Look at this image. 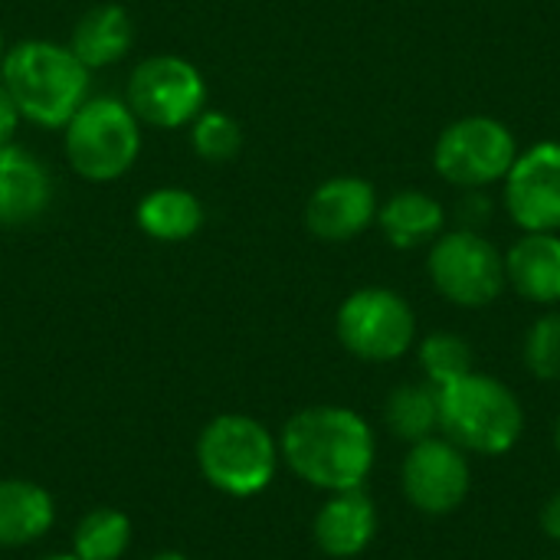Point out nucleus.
Masks as SVG:
<instances>
[{
	"mask_svg": "<svg viewBox=\"0 0 560 560\" xmlns=\"http://www.w3.org/2000/svg\"><path fill=\"white\" fill-rule=\"evenodd\" d=\"M279 456L302 482L322 492H348L371 476L374 433L354 410L308 407L285 423Z\"/></svg>",
	"mask_w": 560,
	"mask_h": 560,
	"instance_id": "obj_1",
	"label": "nucleus"
},
{
	"mask_svg": "<svg viewBox=\"0 0 560 560\" xmlns=\"http://www.w3.org/2000/svg\"><path fill=\"white\" fill-rule=\"evenodd\" d=\"M0 82L13 95L20 115L36 125H66L89 92V69L72 56L69 46L30 39L3 56Z\"/></svg>",
	"mask_w": 560,
	"mask_h": 560,
	"instance_id": "obj_2",
	"label": "nucleus"
},
{
	"mask_svg": "<svg viewBox=\"0 0 560 560\" xmlns=\"http://www.w3.org/2000/svg\"><path fill=\"white\" fill-rule=\"evenodd\" d=\"M440 430L463 453L502 456L518 443L525 413L502 381L472 371L440 387Z\"/></svg>",
	"mask_w": 560,
	"mask_h": 560,
	"instance_id": "obj_3",
	"label": "nucleus"
},
{
	"mask_svg": "<svg viewBox=\"0 0 560 560\" xmlns=\"http://www.w3.org/2000/svg\"><path fill=\"white\" fill-rule=\"evenodd\" d=\"M200 476L223 495L253 499L269 489L279 466V443L272 433L243 413L210 420L197 436Z\"/></svg>",
	"mask_w": 560,
	"mask_h": 560,
	"instance_id": "obj_4",
	"label": "nucleus"
},
{
	"mask_svg": "<svg viewBox=\"0 0 560 560\" xmlns=\"http://www.w3.org/2000/svg\"><path fill=\"white\" fill-rule=\"evenodd\" d=\"M141 148V131L135 112L118 98L82 102L66 121V154L79 177L115 180L121 177Z\"/></svg>",
	"mask_w": 560,
	"mask_h": 560,
	"instance_id": "obj_5",
	"label": "nucleus"
},
{
	"mask_svg": "<svg viewBox=\"0 0 560 560\" xmlns=\"http://www.w3.org/2000/svg\"><path fill=\"white\" fill-rule=\"evenodd\" d=\"M515 158L518 144L512 131L486 115L453 121L433 148V164L440 177L463 190H482L495 180H505Z\"/></svg>",
	"mask_w": 560,
	"mask_h": 560,
	"instance_id": "obj_6",
	"label": "nucleus"
},
{
	"mask_svg": "<svg viewBox=\"0 0 560 560\" xmlns=\"http://www.w3.org/2000/svg\"><path fill=\"white\" fill-rule=\"evenodd\" d=\"M417 335L413 308L390 289H361L338 308V338L361 361H397Z\"/></svg>",
	"mask_w": 560,
	"mask_h": 560,
	"instance_id": "obj_7",
	"label": "nucleus"
},
{
	"mask_svg": "<svg viewBox=\"0 0 560 560\" xmlns=\"http://www.w3.org/2000/svg\"><path fill=\"white\" fill-rule=\"evenodd\" d=\"M430 279L453 305L482 308L505 289V256L476 230H456L433 243Z\"/></svg>",
	"mask_w": 560,
	"mask_h": 560,
	"instance_id": "obj_8",
	"label": "nucleus"
},
{
	"mask_svg": "<svg viewBox=\"0 0 560 560\" xmlns=\"http://www.w3.org/2000/svg\"><path fill=\"white\" fill-rule=\"evenodd\" d=\"M203 98L207 85L200 72L180 56H151L135 66L128 82V108L135 118L158 128L190 121L203 108Z\"/></svg>",
	"mask_w": 560,
	"mask_h": 560,
	"instance_id": "obj_9",
	"label": "nucleus"
},
{
	"mask_svg": "<svg viewBox=\"0 0 560 560\" xmlns=\"http://www.w3.org/2000/svg\"><path fill=\"white\" fill-rule=\"evenodd\" d=\"M404 495L423 515H450L456 512L472 486V472L466 453L446 436H427L410 446L404 459Z\"/></svg>",
	"mask_w": 560,
	"mask_h": 560,
	"instance_id": "obj_10",
	"label": "nucleus"
},
{
	"mask_svg": "<svg viewBox=\"0 0 560 560\" xmlns=\"http://www.w3.org/2000/svg\"><path fill=\"white\" fill-rule=\"evenodd\" d=\"M505 203L525 233L560 230V144L545 141L515 158L505 174Z\"/></svg>",
	"mask_w": 560,
	"mask_h": 560,
	"instance_id": "obj_11",
	"label": "nucleus"
},
{
	"mask_svg": "<svg viewBox=\"0 0 560 560\" xmlns=\"http://www.w3.org/2000/svg\"><path fill=\"white\" fill-rule=\"evenodd\" d=\"M374 213L377 197L364 177H331L312 194L305 207V226L325 243H345L364 233Z\"/></svg>",
	"mask_w": 560,
	"mask_h": 560,
	"instance_id": "obj_12",
	"label": "nucleus"
},
{
	"mask_svg": "<svg viewBox=\"0 0 560 560\" xmlns=\"http://www.w3.org/2000/svg\"><path fill=\"white\" fill-rule=\"evenodd\" d=\"M312 535L328 558H358L377 535V509L361 489L331 492L315 515Z\"/></svg>",
	"mask_w": 560,
	"mask_h": 560,
	"instance_id": "obj_13",
	"label": "nucleus"
},
{
	"mask_svg": "<svg viewBox=\"0 0 560 560\" xmlns=\"http://www.w3.org/2000/svg\"><path fill=\"white\" fill-rule=\"evenodd\" d=\"M52 184L46 167L16 144H0V226L36 220L49 203Z\"/></svg>",
	"mask_w": 560,
	"mask_h": 560,
	"instance_id": "obj_14",
	"label": "nucleus"
},
{
	"mask_svg": "<svg viewBox=\"0 0 560 560\" xmlns=\"http://www.w3.org/2000/svg\"><path fill=\"white\" fill-rule=\"evenodd\" d=\"M505 279L528 302H560V236L525 233L505 256Z\"/></svg>",
	"mask_w": 560,
	"mask_h": 560,
	"instance_id": "obj_15",
	"label": "nucleus"
},
{
	"mask_svg": "<svg viewBox=\"0 0 560 560\" xmlns=\"http://www.w3.org/2000/svg\"><path fill=\"white\" fill-rule=\"evenodd\" d=\"M56 522L52 495L26 479H0V548L39 541Z\"/></svg>",
	"mask_w": 560,
	"mask_h": 560,
	"instance_id": "obj_16",
	"label": "nucleus"
},
{
	"mask_svg": "<svg viewBox=\"0 0 560 560\" xmlns=\"http://www.w3.org/2000/svg\"><path fill=\"white\" fill-rule=\"evenodd\" d=\"M131 39H135L131 16L118 3H102L79 16L69 49L85 69H95V66L118 62L128 52Z\"/></svg>",
	"mask_w": 560,
	"mask_h": 560,
	"instance_id": "obj_17",
	"label": "nucleus"
},
{
	"mask_svg": "<svg viewBox=\"0 0 560 560\" xmlns=\"http://www.w3.org/2000/svg\"><path fill=\"white\" fill-rule=\"evenodd\" d=\"M443 207L420 190H404L381 207V230L400 249L430 243L433 236L443 233Z\"/></svg>",
	"mask_w": 560,
	"mask_h": 560,
	"instance_id": "obj_18",
	"label": "nucleus"
},
{
	"mask_svg": "<svg viewBox=\"0 0 560 560\" xmlns=\"http://www.w3.org/2000/svg\"><path fill=\"white\" fill-rule=\"evenodd\" d=\"M203 223V207L194 194L177 190V187H161L151 190L138 203V226L161 240V243H180L190 240Z\"/></svg>",
	"mask_w": 560,
	"mask_h": 560,
	"instance_id": "obj_19",
	"label": "nucleus"
},
{
	"mask_svg": "<svg viewBox=\"0 0 560 560\" xmlns=\"http://www.w3.org/2000/svg\"><path fill=\"white\" fill-rule=\"evenodd\" d=\"M387 427L410 446L436 436L440 430V390L433 384H404L387 400Z\"/></svg>",
	"mask_w": 560,
	"mask_h": 560,
	"instance_id": "obj_20",
	"label": "nucleus"
},
{
	"mask_svg": "<svg viewBox=\"0 0 560 560\" xmlns=\"http://www.w3.org/2000/svg\"><path fill=\"white\" fill-rule=\"evenodd\" d=\"M131 545V522L118 509H92L72 532L79 560H121Z\"/></svg>",
	"mask_w": 560,
	"mask_h": 560,
	"instance_id": "obj_21",
	"label": "nucleus"
},
{
	"mask_svg": "<svg viewBox=\"0 0 560 560\" xmlns=\"http://www.w3.org/2000/svg\"><path fill=\"white\" fill-rule=\"evenodd\" d=\"M420 368L427 374V384H433L440 390V387L472 374V348L459 335L436 331L420 345Z\"/></svg>",
	"mask_w": 560,
	"mask_h": 560,
	"instance_id": "obj_22",
	"label": "nucleus"
},
{
	"mask_svg": "<svg viewBox=\"0 0 560 560\" xmlns=\"http://www.w3.org/2000/svg\"><path fill=\"white\" fill-rule=\"evenodd\" d=\"M525 364L538 381L560 377V315H545L528 328Z\"/></svg>",
	"mask_w": 560,
	"mask_h": 560,
	"instance_id": "obj_23",
	"label": "nucleus"
},
{
	"mask_svg": "<svg viewBox=\"0 0 560 560\" xmlns=\"http://www.w3.org/2000/svg\"><path fill=\"white\" fill-rule=\"evenodd\" d=\"M243 144L240 125L223 112H207L194 125V148L203 161H230Z\"/></svg>",
	"mask_w": 560,
	"mask_h": 560,
	"instance_id": "obj_24",
	"label": "nucleus"
},
{
	"mask_svg": "<svg viewBox=\"0 0 560 560\" xmlns=\"http://www.w3.org/2000/svg\"><path fill=\"white\" fill-rule=\"evenodd\" d=\"M16 125H20V108L13 102V95L7 92V85L0 82V144H10Z\"/></svg>",
	"mask_w": 560,
	"mask_h": 560,
	"instance_id": "obj_25",
	"label": "nucleus"
},
{
	"mask_svg": "<svg viewBox=\"0 0 560 560\" xmlns=\"http://www.w3.org/2000/svg\"><path fill=\"white\" fill-rule=\"evenodd\" d=\"M459 217H463L466 223H486V220L492 217V200H489V197H482L479 190H469V197L463 200Z\"/></svg>",
	"mask_w": 560,
	"mask_h": 560,
	"instance_id": "obj_26",
	"label": "nucleus"
},
{
	"mask_svg": "<svg viewBox=\"0 0 560 560\" xmlns=\"http://www.w3.org/2000/svg\"><path fill=\"white\" fill-rule=\"evenodd\" d=\"M541 528L551 541H560V492H555L541 512Z\"/></svg>",
	"mask_w": 560,
	"mask_h": 560,
	"instance_id": "obj_27",
	"label": "nucleus"
},
{
	"mask_svg": "<svg viewBox=\"0 0 560 560\" xmlns=\"http://www.w3.org/2000/svg\"><path fill=\"white\" fill-rule=\"evenodd\" d=\"M148 560H187L180 551H161V555H154V558Z\"/></svg>",
	"mask_w": 560,
	"mask_h": 560,
	"instance_id": "obj_28",
	"label": "nucleus"
},
{
	"mask_svg": "<svg viewBox=\"0 0 560 560\" xmlns=\"http://www.w3.org/2000/svg\"><path fill=\"white\" fill-rule=\"evenodd\" d=\"M43 560H79L75 555H52V558H43Z\"/></svg>",
	"mask_w": 560,
	"mask_h": 560,
	"instance_id": "obj_29",
	"label": "nucleus"
},
{
	"mask_svg": "<svg viewBox=\"0 0 560 560\" xmlns=\"http://www.w3.org/2000/svg\"><path fill=\"white\" fill-rule=\"evenodd\" d=\"M0 52H3V36H0Z\"/></svg>",
	"mask_w": 560,
	"mask_h": 560,
	"instance_id": "obj_30",
	"label": "nucleus"
},
{
	"mask_svg": "<svg viewBox=\"0 0 560 560\" xmlns=\"http://www.w3.org/2000/svg\"><path fill=\"white\" fill-rule=\"evenodd\" d=\"M558 446H560V423H558Z\"/></svg>",
	"mask_w": 560,
	"mask_h": 560,
	"instance_id": "obj_31",
	"label": "nucleus"
},
{
	"mask_svg": "<svg viewBox=\"0 0 560 560\" xmlns=\"http://www.w3.org/2000/svg\"><path fill=\"white\" fill-rule=\"evenodd\" d=\"M555 560H560V558H555Z\"/></svg>",
	"mask_w": 560,
	"mask_h": 560,
	"instance_id": "obj_32",
	"label": "nucleus"
}]
</instances>
